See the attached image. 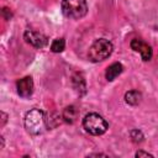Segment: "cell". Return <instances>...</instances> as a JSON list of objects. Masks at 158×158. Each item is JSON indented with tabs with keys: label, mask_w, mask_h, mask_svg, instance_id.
<instances>
[{
	"label": "cell",
	"mask_w": 158,
	"mask_h": 158,
	"mask_svg": "<svg viewBox=\"0 0 158 158\" xmlns=\"http://www.w3.org/2000/svg\"><path fill=\"white\" fill-rule=\"evenodd\" d=\"M112 51H114V46L109 40L99 38L90 46V48L88 51V58L90 62L98 63V62H101V60L106 59L107 57H110Z\"/></svg>",
	"instance_id": "1"
},
{
	"label": "cell",
	"mask_w": 158,
	"mask_h": 158,
	"mask_svg": "<svg viewBox=\"0 0 158 158\" xmlns=\"http://www.w3.org/2000/svg\"><path fill=\"white\" fill-rule=\"evenodd\" d=\"M23 122L26 131L31 135H40L46 126L44 115L40 109H31L27 111Z\"/></svg>",
	"instance_id": "2"
},
{
	"label": "cell",
	"mask_w": 158,
	"mask_h": 158,
	"mask_svg": "<svg viewBox=\"0 0 158 158\" xmlns=\"http://www.w3.org/2000/svg\"><path fill=\"white\" fill-rule=\"evenodd\" d=\"M62 12L68 19L79 20L88 12L86 0H62Z\"/></svg>",
	"instance_id": "3"
},
{
	"label": "cell",
	"mask_w": 158,
	"mask_h": 158,
	"mask_svg": "<svg viewBox=\"0 0 158 158\" xmlns=\"http://www.w3.org/2000/svg\"><path fill=\"white\" fill-rule=\"evenodd\" d=\"M83 127L84 130L94 136H100L106 132L107 130V122L102 116H100L96 112H90L84 116L83 118Z\"/></svg>",
	"instance_id": "4"
},
{
	"label": "cell",
	"mask_w": 158,
	"mask_h": 158,
	"mask_svg": "<svg viewBox=\"0 0 158 158\" xmlns=\"http://www.w3.org/2000/svg\"><path fill=\"white\" fill-rule=\"evenodd\" d=\"M23 38L28 44H31L35 48H43L48 42V38L43 33L37 31H30V30L23 33Z\"/></svg>",
	"instance_id": "5"
},
{
	"label": "cell",
	"mask_w": 158,
	"mask_h": 158,
	"mask_svg": "<svg viewBox=\"0 0 158 158\" xmlns=\"http://www.w3.org/2000/svg\"><path fill=\"white\" fill-rule=\"evenodd\" d=\"M131 48L135 51V52H138L142 57V59L144 62L147 60H151L152 56H153V51H152V47L149 44H147L146 42H143L142 40H138V38H135L131 41L130 43Z\"/></svg>",
	"instance_id": "6"
},
{
	"label": "cell",
	"mask_w": 158,
	"mask_h": 158,
	"mask_svg": "<svg viewBox=\"0 0 158 158\" xmlns=\"http://www.w3.org/2000/svg\"><path fill=\"white\" fill-rule=\"evenodd\" d=\"M17 93L21 98H30L33 93V80L31 77H25L16 83Z\"/></svg>",
	"instance_id": "7"
},
{
	"label": "cell",
	"mask_w": 158,
	"mask_h": 158,
	"mask_svg": "<svg viewBox=\"0 0 158 158\" xmlns=\"http://www.w3.org/2000/svg\"><path fill=\"white\" fill-rule=\"evenodd\" d=\"M78 116H79V111H78V109H77L74 105L67 106V107L63 110V115H62L63 120H64L67 123H74V122L77 121Z\"/></svg>",
	"instance_id": "8"
},
{
	"label": "cell",
	"mask_w": 158,
	"mask_h": 158,
	"mask_svg": "<svg viewBox=\"0 0 158 158\" xmlns=\"http://www.w3.org/2000/svg\"><path fill=\"white\" fill-rule=\"evenodd\" d=\"M122 70H123V67H122L121 63H118V62L112 63L111 65L107 67V69L105 72V77H106V79L109 81H112L116 77H118L122 73Z\"/></svg>",
	"instance_id": "9"
},
{
	"label": "cell",
	"mask_w": 158,
	"mask_h": 158,
	"mask_svg": "<svg viewBox=\"0 0 158 158\" xmlns=\"http://www.w3.org/2000/svg\"><path fill=\"white\" fill-rule=\"evenodd\" d=\"M72 83H73L74 89L79 93V95H83L85 93L86 84H85V79H84L81 73H75L73 75V78H72Z\"/></svg>",
	"instance_id": "10"
},
{
	"label": "cell",
	"mask_w": 158,
	"mask_h": 158,
	"mask_svg": "<svg viewBox=\"0 0 158 158\" xmlns=\"http://www.w3.org/2000/svg\"><path fill=\"white\" fill-rule=\"evenodd\" d=\"M141 99H142V94L138 90H130L125 94V101L132 106L138 105L141 102Z\"/></svg>",
	"instance_id": "11"
},
{
	"label": "cell",
	"mask_w": 158,
	"mask_h": 158,
	"mask_svg": "<svg viewBox=\"0 0 158 158\" xmlns=\"http://www.w3.org/2000/svg\"><path fill=\"white\" fill-rule=\"evenodd\" d=\"M65 48V41L64 38H56L51 44V51L54 53H60Z\"/></svg>",
	"instance_id": "12"
},
{
	"label": "cell",
	"mask_w": 158,
	"mask_h": 158,
	"mask_svg": "<svg viewBox=\"0 0 158 158\" xmlns=\"http://www.w3.org/2000/svg\"><path fill=\"white\" fill-rule=\"evenodd\" d=\"M130 136H131V139L135 142V143H141L143 141V133L139 131V130H131L130 132Z\"/></svg>",
	"instance_id": "13"
},
{
	"label": "cell",
	"mask_w": 158,
	"mask_h": 158,
	"mask_svg": "<svg viewBox=\"0 0 158 158\" xmlns=\"http://www.w3.org/2000/svg\"><path fill=\"white\" fill-rule=\"evenodd\" d=\"M2 15H4V17H5L6 20H10V17H11V11H10L7 7H4V9H2Z\"/></svg>",
	"instance_id": "14"
},
{
	"label": "cell",
	"mask_w": 158,
	"mask_h": 158,
	"mask_svg": "<svg viewBox=\"0 0 158 158\" xmlns=\"http://www.w3.org/2000/svg\"><path fill=\"white\" fill-rule=\"evenodd\" d=\"M136 157H153L151 153L148 152H143V151H138L136 152Z\"/></svg>",
	"instance_id": "15"
},
{
	"label": "cell",
	"mask_w": 158,
	"mask_h": 158,
	"mask_svg": "<svg viewBox=\"0 0 158 158\" xmlns=\"http://www.w3.org/2000/svg\"><path fill=\"white\" fill-rule=\"evenodd\" d=\"M1 116H2V123H1V126H4V125H5V122H6V117H7V116H6V114H5V112H1Z\"/></svg>",
	"instance_id": "16"
}]
</instances>
